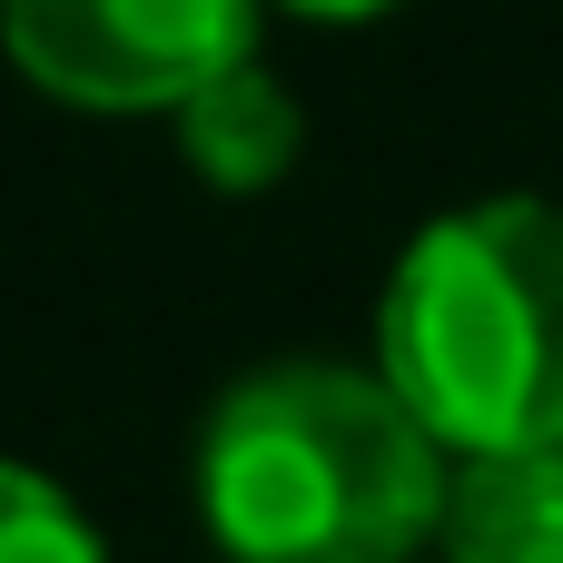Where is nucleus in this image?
I'll return each mask as SVG.
<instances>
[{
	"label": "nucleus",
	"instance_id": "nucleus-1",
	"mask_svg": "<svg viewBox=\"0 0 563 563\" xmlns=\"http://www.w3.org/2000/svg\"><path fill=\"white\" fill-rule=\"evenodd\" d=\"M198 515L228 563H406L445 515V445L386 376L257 366L208 406Z\"/></svg>",
	"mask_w": 563,
	"mask_h": 563
},
{
	"label": "nucleus",
	"instance_id": "nucleus-2",
	"mask_svg": "<svg viewBox=\"0 0 563 563\" xmlns=\"http://www.w3.org/2000/svg\"><path fill=\"white\" fill-rule=\"evenodd\" d=\"M376 376L455 455L563 445V208L475 198L386 277Z\"/></svg>",
	"mask_w": 563,
	"mask_h": 563
},
{
	"label": "nucleus",
	"instance_id": "nucleus-3",
	"mask_svg": "<svg viewBox=\"0 0 563 563\" xmlns=\"http://www.w3.org/2000/svg\"><path fill=\"white\" fill-rule=\"evenodd\" d=\"M0 49L40 99L139 119L257 59V0H0Z\"/></svg>",
	"mask_w": 563,
	"mask_h": 563
},
{
	"label": "nucleus",
	"instance_id": "nucleus-4",
	"mask_svg": "<svg viewBox=\"0 0 563 563\" xmlns=\"http://www.w3.org/2000/svg\"><path fill=\"white\" fill-rule=\"evenodd\" d=\"M455 563H563V445L465 455L435 515Z\"/></svg>",
	"mask_w": 563,
	"mask_h": 563
},
{
	"label": "nucleus",
	"instance_id": "nucleus-5",
	"mask_svg": "<svg viewBox=\"0 0 563 563\" xmlns=\"http://www.w3.org/2000/svg\"><path fill=\"white\" fill-rule=\"evenodd\" d=\"M178 148H188V168L208 178V188H228V198H257V188H277L287 168H297V148H307V119H297V99L257 69V59H238V69H218L208 89H188L178 109Z\"/></svg>",
	"mask_w": 563,
	"mask_h": 563
},
{
	"label": "nucleus",
	"instance_id": "nucleus-6",
	"mask_svg": "<svg viewBox=\"0 0 563 563\" xmlns=\"http://www.w3.org/2000/svg\"><path fill=\"white\" fill-rule=\"evenodd\" d=\"M0 563H109L89 515L40 475V465H10L0 455Z\"/></svg>",
	"mask_w": 563,
	"mask_h": 563
},
{
	"label": "nucleus",
	"instance_id": "nucleus-7",
	"mask_svg": "<svg viewBox=\"0 0 563 563\" xmlns=\"http://www.w3.org/2000/svg\"><path fill=\"white\" fill-rule=\"evenodd\" d=\"M277 10H297V20H386L396 0H277Z\"/></svg>",
	"mask_w": 563,
	"mask_h": 563
}]
</instances>
